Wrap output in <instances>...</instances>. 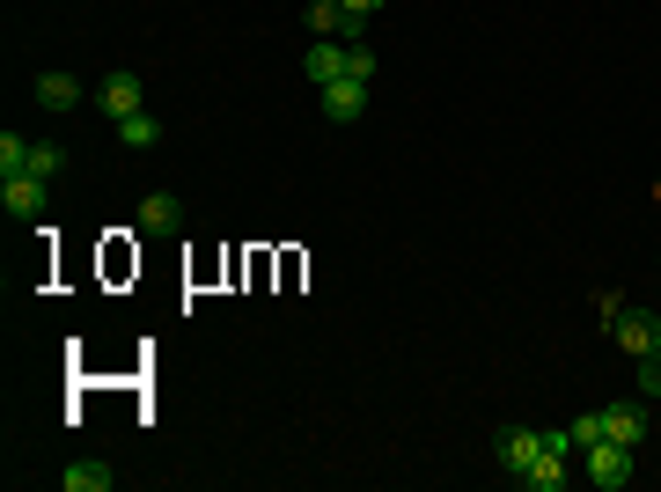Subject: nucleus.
Listing matches in <instances>:
<instances>
[{"mask_svg":"<svg viewBox=\"0 0 661 492\" xmlns=\"http://www.w3.org/2000/svg\"><path fill=\"white\" fill-rule=\"evenodd\" d=\"M632 456H639V448H625V442H611V434H603L595 448H581V478L595 492H625V485H632Z\"/></svg>","mask_w":661,"mask_h":492,"instance_id":"nucleus-1","label":"nucleus"},{"mask_svg":"<svg viewBox=\"0 0 661 492\" xmlns=\"http://www.w3.org/2000/svg\"><path fill=\"white\" fill-rule=\"evenodd\" d=\"M96 103H103V118L118 125V118H133V111H147V89H140L133 67H111V75L96 81Z\"/></svg>","mask_w":661,"mask_h":492,"instance_id":"nucleus-2","label":"nucleus"},{"mask_svg":"<svg viewBox=\"0 0 661 492\" xmlns=\"http://www.w3.org/2000/svg\"><path fill=\"white\" fill-rule=\"evenodd\" d=\"M537 456H544V434H537V426H500V434H492V470H514V478H522Z\"/></svg>","mask_w":661,"mask_h":492,"instance_id":"nucleus-3","label":"nucleus"},{"mask_svg":"<svg viewBox=\"0 0 661 492\" xmlns=\"http://www.w3.org/2000/svg\"><path fill=\"white\" fill-rule=\"evenodd\" d=\"M611 339H617V353H654L661 345V317H647V309H617V323H611Z\"/></svg>","mask_w":661,"mask_h":492,"instance_id":"nucleus-4","label":"nucleus"},{"mask_svg":"<svg viewBox=\"0 0 661 492\" xmlns=\"http://www.w3.org/2000/svg\"><path fill=\"white\" fill-rule=\"evenodd\" d=\"M45 198H52V176H8V184H0V206H8V214H15V221H37V214H45Z\"/></svg>","mask_w":661,"mask_h":492,"instance_id":"nucleus-5","label":"nucleus"},{"mask_svg":"<svg viewBox=\"0 0 661 492\" xmlns=\"http://www.w3.org/2000/svg\"><path fill=\"white\" fill-rule=\"evenodd\" d=\"M361 15H345V0H309V37H339V45H361Z\"/></svg>","mask_w":661,"mask_h":492,"instance_id":"nucleus-6","label":"nucleus"},{"mask_svg":"<svg viewBox=\"0 0 661 492\" xmlns=\"http://www.w3.org/2000/svg\"><path fill=\"white\" fill-rule=\"evenodd\" d=\"M317 96H323V118H331V125H353L367 111V81H345L339 75V81H323Z\"/></svg>","mask_w":661,"mask_h":492,"instance_id":"nucleus-7","label":"nucleus"},{"mask_svg":"<svg viewBox=\"0 0 661 492\" xmlns=\"http://www.w3.org/2000/svg\"><path fill=\"white\" fill-rule=\"evenodd\" d=\"M59 485H67V492H111V485H118V470L96 464V456H81V464L59 470Z\"/></svg>","mask_w":661,"mask_h":492,"instance_id":"nucleus-8","label":"nucleus"},{"mask_svg":"<svg viewBox=\"0 0 661 492\" xmlns=\"http://www.w3.org/2000/svg\"><path fill=\"white\" fill-rule=\"evenodd\" d=\"M140 228H147V236H176V228H184V206H176L170 192H155L140 206Z\"/></svg>","mask_w":661,"mask_h":492,"instance_id":"nucleus-9","label":"nucleus"},{"mask_svg":"<svg viewBox=\"0 0 661 492\" xmlns=\"http://www.w3.org/2000/svg\"><path fill=\"white\" fill-rule=\"evenodd\" d=\"M603 434L625 442V448H639V442H647V419H639L632 404H603Z\"/></svg>","mask_w":661,"mask_h":492,"instance_id":"nucleus-10","label":"nucleus"},{"mask_svg":"<svg viewBox=\"0 0 661 492\" xmlns=\"http://www.w3.org/2000/svg\"><path fill=\"white\" fill-rule=\"evenodd\" d=\"M339 75H345V45L339 37H317V45H309V81L323 89V81H339Z\"/></svg>","mask_w":661,"mask_h":492,"instance_id":"nucleus-11","label":"nucleus"},{"mask_svg":"<svg viewBox=\"0 0 661 492\" xmlns=\"http://www.w3.org/2000/svg\"><path fill=\"white\" fill-rule=\"evenodd\" d=\"M81 96H89V89L73 75H37V103H45V111H73Z\"/></svg>","mask_w":661,"mask_h":492,"instance_id":"nucleus-12","label":"nucleus"},{"mask_svg":"<svg viewBox=\"0 0 661 492\" xmlns=\"http://www.w3.org/2000/svg\"><path fill=\"white\" fill-rule=\"evenodd\" d=\"M155 140H162V125L147 118V111H133V118H118V148H133V155H147V148H155Z\"/></svg>","mask_w":661,"mask_h":492,"instance_id":"nucleus-13","label":"nucleus"},{"mask_svg":"<svg viewBox=\"0 0 661 492\" xmlns=\"http://www.w3.org/2000/svg\"><path fill=\"white\" fill-rule=\"evenodd\" d=\"M566 478H573V470H566V456H537V464L522 470V485H529V492H559Z\"/></svg>","mask_w":661,"mask_h":492,"instance_id":"nucleus-14","label":"nucleus"},{"mask_svg":"<svg viewBox=\"0 0 661 492\" xmlns=\"http://www.w3.org/2000/svg\"><path fill=\"white\" fill-rule=\"evenodd\" d=\"M30 148H37V140H23V133H0V176H23V170H30Z\"/></svg>","mask_w":661,"mask_h":492,"instance_id":"nucleus-15","label":"nucleus"},{"mask_svg":"<svg viewBox=\"0 0 661 492\" xmlns=\"http://www.w3.org/2000/svg\"><path fill=\"white\" fill-rule=\"evenodd\" d=\"M59 170H67L59 140H37V148H30V176H59Z\"/></svg>","mask_w":661,"mask_h":492,"instance_id":"nucleus-16","label":"nucleus"},{"mask_svg":"<svg viewBox=\"0 0 661 492\" xmlns=\"http://www.w3.org/2000/svg\"><path fill=\"white\" fill-rule=\"evenodd\" d=\"M345 81H375V52H367V37L361 45H345Z\"/></svg>","mask_w":661,"mask_h":492,"instance_id":"nucleus-17","label":"nucleus"},{"mask_svg":"<svg viewBox=\"0 0 661 492\" xmlns=\"http://www.w3.org/2000/svg\"><path fill=\"white\" fill-rule=\"evenodd\" d=\"M544 456H566V464H573V456H581V442H573V426H551V434H544Z\"/></svg>","mask_w":661,"mask_h":492,"instance_id":"nucleus-18","label":"nucleus"},{"mask_svg":"<svg viewBox=\"0 0 661 492\" xmlns=\"http://www.w3.org/2000/svg\"><path fill=\"white\" fill-rule=\"evenodd\" d=\"M639 390L661 397V345H654V353H639Z\"/></svg>","mask_w":661,"mask_h":492,"instance_id":"nucleus-19","label":"nucleus"},{"mask_svg":"<svg viewBox=\"0 0 661 492\" xmlns=\"http://www.w3.org/2000/svg\"><path fill=\"white\" fill-rule=\"evenodd\" d=\"M573 442H581V448L603 442V412H581V419H573Z\"/></svg>","mask_w":661,"mask_h":492,"instance_id":"nucleus-20","label":"nucleus"},{"mask_svg":"<svg viewBox=\"0 0 661 492\" xmlns=\"http://www.w3.org/2000/svg\"><path fill=\"white\" fill-rule=\"evenodd\" d=\"M375 8H390V0H345V15H361V23L375 15Z\"/></svg>","mask_w":661,"mask_h":492,"instance_id":"nucleus-21","label":"nucleus"},{"mask_svg":"<svg viewBox=\"0 0 661 492\" xmlns=\"http://www.w3.org/2000/svg\"><path fill=\"white\" fill-rule=\"evenodd\" d=\"M654 206H661V176H654Z\"/></svg>","mask_w":661,"mask_h":492,"instance_id":"nucleus-22","label":"nucleus"}]
</instances>
